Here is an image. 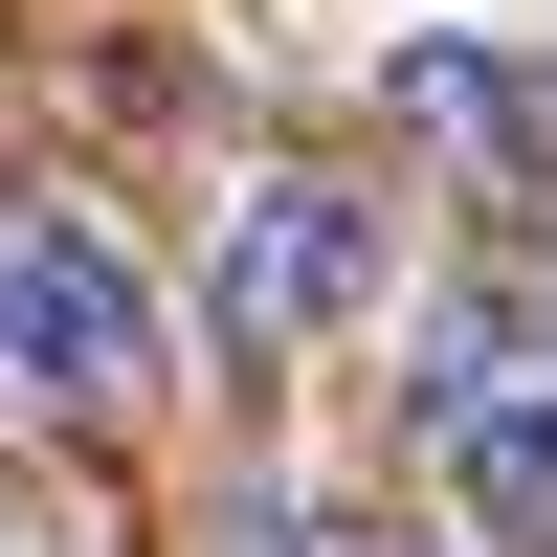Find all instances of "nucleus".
<instances>
[{
    "label": "nucleus",
    "mask_w": 557,
    "mask_h": 557,
    "mask_svg": "<svg viewBox=\"0 0 557 557\" xmlns=\"http://www.w3.org/2000/svg\"><path fill=\"white\" fill-rule=\"evenodd\" d=\"M446 491L491 535H557V380H446Z\"/></svg>",
    "instance_id": "obj_3"
},
{
    "label": "nucleus",
    "mask_w": 557,
    "mask_h": 557,
    "mask_svg": "<svg viewBox=\"0 0 557 557\" xmlns=\"http://www.w3.org/2000/svg\"><path fill=\"white\" fill-rule=\"evenodd\" d=\"M380 290H401V201H380V178L290 157V178H246V201H223V268H201L223 357H312V335H357Z\"/></svg>",
    "instance_id": "obj_2"
},
{
    "label": "nucleus",
    "mask_w": 557,
    "mask_h": 557,
    "mask_svg": "<svg viewBox=\"0 0 557 557\" xmlns=\"http://www.w3.org/2000/svg\"><path fill=\"white\" fill-rule=\"evenodd\" d=\"M0 557H89V513H67V491H23V469H0Z\"/></svg>",
    "instance_id": "obj_5"
},
{
    "label": "nucleus",
    "mask_w": 557,
    "mask_h": 557,
    "mask_svg": "<svg viewBox=\"0 0 557 557\" xmlns=\"http://www.w3.org/2000/svg\"><path fill=\"white\" fill-rule=\"evenodd\" d=\"M201 557H401V535H380V513H335V491H223Z\"/></svg>",
    "instance_id": "obj_4"
},
{
    "label": "nucleus",
    "mask_w": 557,
    "mask_h": 557,
    "mask_svg": "<svg viewBox=\"0 0 557 557\" xmlns=\"http://www.w3.org/2000/svg\"><path fill=\"white\" fill-rule=\"evenodd\" d=\"M0 401L23 424H134L157 401V290L67 201H0Z\"/></svg>",
    "instance_id": "obj_1"
}]
</instances>
